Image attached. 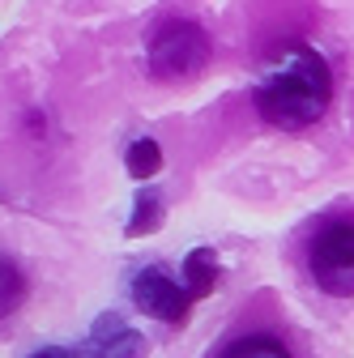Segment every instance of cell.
Returning <instances> with one entry per match:
<instances>
[{"mask_svg": "<svg viewBox=\"0 0 354 358\" xmlns=\"http://www.w3.org/2000/svg\"><path fill=\"white\" fill-rule=\"evenodd\" d=\"M256 115L278 132H303L325 120L333 107V69L329 60L307 48V43H286V48L260 69L252 90Z\"/></svg>", "mask_w": 354, "mask_h": 358, "instance_id": "obj_1", "label": "cell"}, {"mask_svg": "<svg viewBox=\"0 0 354 358\" xmlns=\"http://www.w3.org/2000/svg\"><path fill=\"white\" fill-rule=\"evenodd\" d=\"M213 56V43L197 22H167L154 38H150V73L167 85H180V81H197L209 69Z\"/></svg>", "mask_w": 354, "mask_h": 358, "instance_id": "obj_2", "label": "cell"}, {"mask_svg": "<svg viewBox=\"0 0 354 358\" xmlns=\"http://www.w3.org/2000/svg\"><path fill=\"white\" fill-rule=\"evenodd\" d=\"M307 278L329 299H354V222L333 217L307 243Z\"/></svg>", "mask_w": 354, "mask_h": 358, "instance_id": "obj_3", "label": "cell"}, {"mask_svg": "<svg viewBox=\"0 0 354 358\" xmlns=\"http://www.w3.org/2000/svg\"><path fill=\"white\" fill-rule=\"evenodd\" d=\"M132 303L146 316L162 320V324H184L192 316V294L188 286H180L167 268H141L132 278Z\"/></svg>", "mask_w": 354, "mask_h": 358, "instance_id": "obj_4", "label": "cell"}, {"mask_svg": "<svg viewBox=\"0 0 354 358\" xmlns=\"http://www.w3.org/2000/svg\"><path fill=\"white\" fill-rule=\"evenodd\" d=\"M146 337L137 329H128L115 311H107V316H99V324L90 329V337H85V345L77 350V358H146Z\"/></svg>", "mask_w": 354, "mask_h": 358, "instance_id": "obj_5", "label": "cell"}, {"mask_svg": "<svg viewBox=\"0 0 354 358\" xmlns=\"http://www.w3.org/2000/svg\"><path fill=\"white\" fill-rule=\"evenodd\" d=\"M218 282H222V264H218V252L213 248H192L184 256V286L192 299H205L218 290Z\"/></svg>", "mask_w": 354, "mask_h": 358, "instance_id": "obj_6", "label": "cell"}, {"mask_svg": "<svg viewBox=\"0 0 354 358\" xmlns=\"http://www.w3.org/2000/svg\"><path fill=\"white\" fill-rule=\"evenodd\" d=\"M162 222H167V201H162L154 188H141L137 201H132V217H128L124 235H128V239H146V235L162 231Z\"/></svg>", "mask_w": 354, "mask_h": 358, "instance_id": "obj_7", "label": "cell"}, {"mask_svg": "<svg viewBox=\"0 0 354 358\" xmlns=\"http://www.w3.org/2000/svg\"><path fill=\"white\" fill-rule=\"evenodd\" d=\"M26 294H30V282L22 273V264L13 256H0V320L17 316L22 303H26Z\"/></svg>", "mask_w": 354, "mask_h": 358, "instance_id": "obj_8", "label": "cell"}, {"mask_svg": "<svg viewBox=\"0 0 354 358\" xmlns=\"http://www.w3.org/2000/svg\"><path fill=\"white\" fill-rule=\"evenodd\" d=\"M124 171H128V179H137V184L154 179L162 171V145L154 137H137L128 145V154H124Z\"/></svg>", "mask_w": 354, "mask_h": 358, "instance_id": "obj_9", "label": "cell"}, {"mask_svg": "<svg viewBox=\"0 0 354 358\" xmlns=\"http://www.w3.org/2000/svg\"><path fill=\"white\" fill-rule=\"evenodd\" d=\"M222 358H295L286 341L269 337V333H252V337H239L222 350Z\"/></svg>", "mask_w": 354, "mask_h": 358, "instance_id": "obj_10", "label": "cell"}, {"mask_svg": "<svg viewBox=\"0 0 354 358\" xmlns=\"http://www.w3.org/2000/svg\"><path fill=\"white\" fill-rule=\"evenodd\" d=\"M30 358H69L64 350H38V354H30Z\"/></svg>", "mask_w": 354, "mask_h": 358, "instance_id": "obj_11", "label": "cell"}]
</instances>
